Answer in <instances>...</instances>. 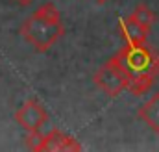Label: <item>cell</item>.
<instances>
[{"instance_id":"6da1fadb","label":"cell","mask_w":159,"mask_h":152,"mask_svg":"<svg viewBox=\"0 0 159 152\" xmlns=\"http://www.w3.org/2000/svg\"><path fill=\"white\" fill-rule=\"evenodd\" d=\"M128 78V91L141 97L152 89L159 76V52L144 45H126L113 56Z\"/></svg>"},{"instance_id":"7a4b0ae2","label":"cell","mask_w":159,"mask_h":152,"mask_svg":"<svg viewBox=\"0 0 159 152\" xmlns=\"http://www.w3.org/2000/svg\"><path fill=\"white\" fill-rule=\"evenodd\" d=\"M65 34L63 22H50L46 19H41L35 13L30 15L22 26L20 36L26 43H30L37 52H46L50 46L57 43V39Z\"/></svg>"},{"instance_id":"3957f363","label":"cell","mask_w":159,"mask_h":152,"mask_svg":"<svg viewBox=\"0 0 159 152\" xmlns=\"http://www.w3.org/2000/svg\"><path fill=\"white\" fill-rule=\"evenodd\" d=\"M94 83L107 95V97H119L120 93L128 87V78L122 73L119 63L111 58L106 61L94 74Z\"/></svg>"},{"instance_id":"277c9868","label":"cell","mask_w":159,"mask_h":152,"mask_svg":"<svg viewBox=\"0 0 159 152\" xmlns=\"http://www.w3.org/2000/svg\"><path fill=\"white\" fill-rule=\"evenodd\" d=\"M15 121L20 128H24L28 132H35L46 124L48 113L43 104H39L35 98H30L15 112Z\"/></svg>"},{"instance_id":"5b68a950","label":"cell","mask_w":159,"mask_h":152,"mask_svg":"<svg viewBox=\"0 0 159 152\" xmlns=\"http://www.w3.org/2000/svg\"><path fill=\"white\" fill-rule=\"evenodd\" d=\"M119 32H120V37L126 41V45H144L146 39H148V34H150V30H146L144 26H141L131 17L120 19Z\"/></svg>"},{"instance_id":"8992f818","label":"cell","mask_w":159,"mask_h":152,"mask_svg":"<svg viewBox=\"0 0 159 152\" xmlns=\"http://www.w3.org/2000/svg\"><path fill=\"white\" fill-rule=\"evenodd\" d=\"M43 150H81V145L72 135H67L59 130H50L44 134Z\"/></svg>"},{"instance_id":"52a82bcc","label":"cell","mask_w":159,"mask_h":152,"mask_svg":"<svg viewBox=\"0 0 159 152\" xmlns=\"http://www.w3.org/2000/svg\"><path fill=\"white\" fill-rule=\"evenodd\" d=\"M137 117H139L150 130H154L156 134H159V93H156L148 102H144V104L139 108Z\"/></svg>"},{"instance_id":"ba28073f","label":"cell","mask_w":159,"mask_h":152,"mask_svg":"<svg viewBox=\"0 0 159 152\" xmlns=\"http://www.w3.org/2000/svg\"><path fill=\"white\" fill-rule=\"evenodd\" d=\"M133 21H137L141 26H144L146 30H150L152 26H154V22H156V13L148 7V6H144V4H139L135 9H133V13L129 15Z\"/></svg>"},{"instance_id":"9c48e42d","label":"cell","mask_w":159,"mask_h":152,"mask_svg":"<svg viewBox=\"0 0 159 152\" xmlns=\"http://www.w3.org/2000/svg\"><path fill=\"white\" fill-rule=\"evenodd\" d=\"M35 15L41 17V19L50 21V22H61V13L57 11V7H56L52 2H46V4L39 6V7L35 9Z\"/></svg>"},{"instance_id":"30bf717a","label":"cell","mask_w":159,"mask_h":152,"mask_svg":"<svg viewBox=\"0 0 159 152\" xmlns=\"http://www.w3.org/2000/svg\"><path fill=\"white\" fill-rule=\"evenodd\" d=\"M24 143H26V147H28L30 150H43V147H44V134H43L41 130L28 132Z\"/></svg>"},{"instance_id":"8fae6325","label":"cell","mask_w":159,"mask_h":152,"mask_svg":"<svg viewBox=\"0 0 159 152\" xmlns=\"http://www.w3.org/2000/svg\"><path fill=\"white\" fill-rule=\"evenodd\" d=\"M15 2H17L19 6H30V4H32L34 0H15Z\"/></svg>"},{"instance_id":"7c38bea8","label":"cell","mask_w":159,"mask_h":152,"mask_svg":"<svg viewBox=\"0 0 159 152\" xmlns=\"http://www.w3.org/2000/svg\"><path fill=\"white\" fill-rule=\"evenodd\" d=\"M96 2H98V4H106L107 0H96Z\"/></svg>"}]
</instances>
